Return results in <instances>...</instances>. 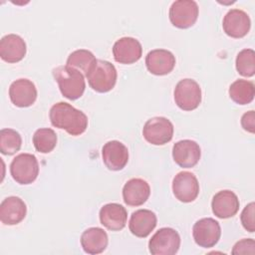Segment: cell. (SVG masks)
I'll list each match as a JSON object with an SVG mask.
<instances>
[{"mask_svg":"<svg viewBox=\"0 0 255 255\" xmlns=\"http://www.w3.org/2000/svg\"><path fill=\"white\" fill-rule=\"evenodd\" d=\"M198 5L193 0L174 1L168 12L171 24L179 29H187L193 26L198 18Z\"/></svg>","mask_w":255,"mask_h":255,"instance_id":"cell-8","label":"cell"},{"mask_svg":"<svg viewBox=\"0 0 255 255\" xmlns=\"http://www.w3.org/2000/svg\"><path fill=\"white\" fill-rule=\"evenodd\" d=\"M180 246L178 232L170 227L158 229L148 241V249L152 255H173Z\"/></svg>","mask_w":255,"mask_h":255,"instance_id":"cell-5","label":"cell"},{"mask_svg":"<svg viewBox=\"0 0 255 255\" xmlns=\"http://www.w3.org/2000/svg\"><path fill=\"white\" fill-rule=\"evenodd\" d=\"M9 97L12 104L18 108L30 107L37 99L36 86L28 79H18L10 85Z\"/></svg>","mask_w":255,"mask_h":255,"instance_id":"cell-15","label":"cell"},{"mask_svg":"<svg viewBox=\"0 0 255 255\" xmlns=\"http://www.w3.org/2000/svg\"><path fill=\"white\" fill-rule=\"evenodd\" d=\"M172 191L175 198L181 202L194 201L199 194V183L196 176L189 171L178 172L172 180Z\"/></svg>","mask_w":255,"mask_h":255,"instance_id":"cell-10","label":"cell"},{"mask_svg":"<svg viewBox=\"0 0 255 255\" xmlns=\"http://www.w3.org/2000/svg\"><path fill=\"white\" fill-rule=\"evenodd\" d=\"M232 254H255V242L252 238H244L235 243L231 251Z\"/></svg>","mask_w":255,"mask_h":255,"instance_id":"cell-30","label":"cell"},{"mask_svg":"<svg viewBox=\"0 0 255 255\" xmlns=\"http://www.w3.org/2000/svg\"><path fill=\"white\" fill-rule=\"evenodd\" d=\"M192 236L195 243L203 248H210L217 244L221 236L219 222L211 217L197 220L192 227Z\"/></svg>","mask_w":255,"mask_h":255,"instance_id":"cell-9","label":"cell"},{"mask_svg":"<svg viewBox=\"0 0 255 255\" xmlns=\"http://www.w3.org/2000/svg\"><path fill=\"white\" fill-rule=\"evenodd\" d=\"M49 118L53 127L65 129L74 136L85 132L89 123L85 113L65 102H59L52 106Z\"/></svg>","mask_w":255,"mask_h":255,"instance_id":"cell-1","label":"cell"},{"mask_svg":"<svg viewBox=\"0 0 255 255\" xmlns=\"http://www.w3.org/2000/svg\"><path fill=\"white\" fill-rule=\"evenodd\" d=\"M230 99L238 105L250 104L255 96L254 83L247 80H236L229 87Z\"/></svg>","mask_w":255,"mask_h":255,"instance_id":"cell-24","label":"cell"},{"mask_svg":"<svg viewBox=\"0 0 255 255\" xmlns=\"http://www.w3.org/2000/svg\"><path fill=\"white\" fill-rule=\"evenodd\" d=\"M174 102L182 111H193L201 103V89L192 79L180 80L173 92Z\"/></svg>","mask_w":255,"mask_h":255,"instance_id":"cell-6","label":"cell"},{"mask_svg":"<svg viewBox=\"0 0 255 255\" xmlns=\"http://www.w3.org/2000/svg\"><path fill=\"white\" fill-rule=\"evenodd\" d=\"M145 66L149 73L155 76L169 74L175 66L174 55L165 49H154L147 53Z\"/></svg>","mask_w":255,"mask_h":255,"instance_id":"cell-16","label":"cell"},{"mask_svg":"<svg viewBox=\"0 0 255 255\" xmlns=\"http://www.w3.org/2000/svg\"><path fill=\"white\" fill-rule=\"evenodd\" d=\"M33 144L41 153L51 152L57 144V134L54 129L43 128L37 129L33 134Z\"/></svg>","mask_w":255,"mask_h":255,"instance_id":"cell-25","label":"cell"},{"mask_svg":"<svg viewBox=\"0 0 255 255\" xmlns=\"http://www.w3.org/2000/svg\"><path fill=\"white\" fill-rule=\"evenodd\" d=\"M223 31L231 38H243L251 27V21L246 12L240 9L229 10L223 18Z\"/></svg>","mask_w":255,"mask_h":255,"instance_id":"cell-13","label":"cell"},{"mask_svg":"<svg viewBox=\"0 0 255 255\" xmlns=\"http://www.w3.org/2000/svg\"><path fill=\"white\" fill-rule=\"evenodd\" d=\"M22 145V137L13 128H2L0 130V151L5 155L16 153Z\"/></svg>","mask_w":255,"mask_h":255,"instance_id":"cell-27","label":"cell"},{"mask_svg":"<svg viewBox=\"0 0 255 255\" xmlns=\"http://www.w3.org/2000/svg\"><path fill=\"white\" fill-rule=\"evenodd\" d=\"M10 173L19 184L32 183L39 174V163L36 156L31 153L16 155L11 161Z\"/></svg>","mask_w":255,"mask_h":255,"instance_id":"cell-4","label":"cell"},{"mask_svg":"<svg viewBox=\"0 0 255 255\" xmlns=\"http://www.w3.org/2000/svg\"><path fill=\"white\" fill-rule=\"evenodd\" d=\"M236 70L243 77H253L255 74V52L252 49L241 50L235 61Z\"/></svg>","mask_w":255,"mask_h":255,"instance_id":"cell-28","label":"cell"},{"mask_svg":"<svg viewBox=\"0 0 255 255\" xmlns=\"http://www.w3.org/2000/svg\"><path fill=\"white\" fill-rule=\"evenodd\" d=\"M90 87L98 93H107L114 89L118 73L116 67L105 60L97 59L89 73L86 75Z\"/></svg>","mask_w":255,"mask_h":255,"instance_id":"cell-3","label":"cell"},{"mask_svg":"<svg viewBox=\"0 0 255 255\" xmlns=\"http://www.w3.org/2000/svg\"><path fill=\"white\" fill-rule=\"evenodd\" d=\"M52 74L58 83L61 94L65 98L74 101L83 96L86 89V82L82 72L65 65L53 69Z\"/></svg>","mask_w":255,"mask_h":255,"instance_id":"cell-2","label":"cell"},{"mask_svg":"<svg viewBox=\"0 0 255 255\" xmlns=\"http://www.w3.org/2000/svg\"><path fill=\"white\" fill-rule=\"evenodd\" d=\"M96 61L97 59L91 51L86 49H79L69 55L67 59V65L77 70L79 69L86 76Z\"/></svg>","mask_w":255,"mask_h":255,"instance_id":"cell-26","label":"cell"},{"mask_svg":"<svg viewBox=\"0 0 255 255\" xmlns=\"http://www.w3.org/2000/svg\"><path fill=\"white\" fill-rule=\"evenodd\" d=\"M254 214H255V203L250 202L249 204H247L244 207V209L241 212V216H240L242 226L244 227L245 230H247L250 233L255 231Z\"/></svg>","mask_w":255,"mask_h":255,"instance_id":"cell-29","label":"cell"},{"mask_svg":"<svg viewBox=\"0 0 255 255\" xmlns=\"http://www.w3.org/2000/svg\"><path fill=\"white\" fill-rule=\"evenodd\" d=\"M102 157L110 170H122L128 161V149L119 140H110L102 148Z\"/></svg>","mask_w":255,"mask_h":255,"instance_id":"cell-14","label":"cell"},{"mask_svg":"<svg viewBox=\"0 0 255 255\" xmlns=\"http://www.w3.org/2000/svg\"><path fill=\"white\" fill-rule=\"evenodd\" d=\"M239 205L240 202L237 195L228 189L218 191L211 201L213 214L221 219L233 217L238 212Z\"/></svg>","mask_w":255,"mask_h":255,"instance_id":"cell-17","label":"cell"},{"mask_svg":"<svg viewBox=\"0 0 255 255\" xmlns=\"http://www.w3.org/2000/svg\"><path fill=\"white\" fill-rule=\"evenodd\" d=\"M26 52V43L19 35L8 34L0 40V57L7 63L20 62Z\"/></svg>","mask_w":255,"mask_h":255,"instance_id":"cell-19","label":"cell"},{"mask_svg":"<svg viewBox=\"0 0 255 255\" xmlns=\"http://www.w3.org/2000/svg\"><path fill=\"white\" fill-rule=\"evenodd\" d=\"M100 221L111 231H120L125 228L128 219L126 208L119 203H108L100 209Z\"/></svg>","mask_w":255,"mask_h":255,"instance_id":"cell-20","label":"cell"},{"mask_svg":"<svg viewBox=\"0 0 255 255\" xmlns=\"http://www.w3.org/2000/svg\"><path fill=\"white\" fill-rule=\"evenodd\" d=\"M201 156L199 144L191 139H182L174 143L172 147V157L177 165L183 168L195 166Z\"/></svg>","mask_w":255,"mask_h":255,"instance_id":"cell-12","label":"cell"},{"mask_svg":"<svg viewBox=\"0 0 255 255\" xmlns=\"http://www.w3.org/2000/svg\"><path fill=\"white\" fill-rule=\"evenodd\" d=\"M241 126L244 130L254 133L255 132V112L249 111L241 118Z\"/></svg>","mask_w":255,"mask_h":255,"instance_id":"cell-31","label":"cell"},{"mask_svg":"<svg viewBox=\"0 0 255 255\" xmlns=\"http://www.w3.org/2000/svg\"><path fill=\"white\" fill-rule=\"evenodd\" d=\"M149 184L142 178H131L123 187V198L128 206H140L149 197Z\"/></svg>","mask_w":255,"mask_h":255,"instance_id":"cell-22","label":"cell"},{"mask_svg":"<svg viewBox=\"0 0 255 255\" xmlns=\"http://www.w3.org/2000/svg\"><path fill=\"white\" fill-rule=\"evenodd\" d=\"M109 238L107 232L100 227H91L86 229L81 235V245L88 254H100L108 246Z\"/></svg>","mask_w":255,"mask_h":255,"instance_id":"cell-23","label":"cell"},{"mask_svg":"<svg viewBox=\"0 0 255 255\" xmlns=\"http://www.w3.org/2000/svg\"><path fill=\"white\" fill-rule=\"evenodd\" d=\"M157 223L156 215L148 209H138L131 213L128 228L129 231L136 237L145 238L155 228Z\"/></svg>","mask_w":255,"mask_h":255,"instance_id":"cell-21","label":"cell"},{"mask_svg":"<svg viewBox=\"0 0 255 255\" xmlns=\"http://www.w3.org/2000/svg\"><path fill=\"white\" fill-rule=\"evenodd\" d=\"M27 214L26 203L18 196H9L0 204V220L4 225H16Z\"/></svg>","mask_w":255,"mask_h":255,"instance_id":"cell-18","label":"cell"},{"mask_svg":"<svg viewBox=\"0 0 255 255\" xmlns=\"http://www.w3.org/2000/svg\"><path fill=\"white\" fill-rule=\"evenodd\" d=\"M113 55L115 61L120 64H133L140 59L142 47L138 40L132 37H123L115 42Z\"/></svg>","mask_w":255,"mask_h":255,"instance_id":"cell-11","label":"cell"},{"mask_svg":"<svg viewBox=\"0 0 255 255\" xmlns=\"http://www.w3.org/2000/svg\"><path fill=\"white\" fill-rule=\"evenodd\" d=\"M144 139L153 145H163L173 136V125L164 117H154L147 120L142 128Z\"/></svg>","mask_w":255,"mask_h":255,"instance_id":"cell-7","label":"cell"}]
</instances>
